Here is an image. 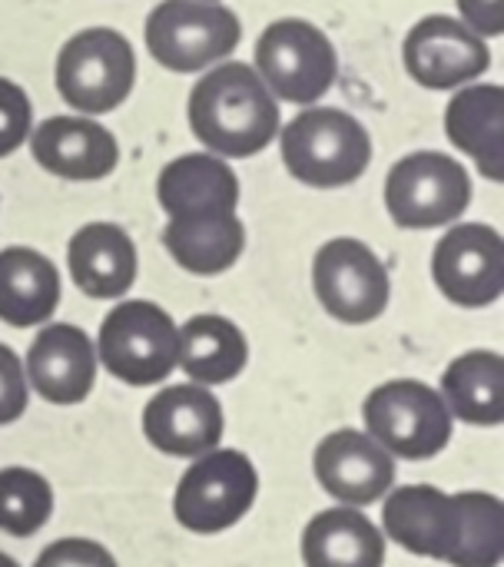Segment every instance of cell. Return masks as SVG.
Listing matches in <instances>:
<instances>
[{
    "label": "cell",
    "instance_id": "7402d4cb",
    "mask_svg": "<svg viewBox=\"0 0 504 567\" xmlns=\"http://www.w3.org/2000/svg\"><path fill=\"white\" fill-rule=\"evenodd\" d=\"M306 567H382L385 535L359 508L319 512L302 532Z\"/></svg>",
    "mask_w": 504,
    "mask_h": 567
},
{
    "label": "cell",
    "instance_id": "52a82bcc",
    "mask_svg": "<svg viewBox=\"0 0 504 567\" xmlns=\"http://www.w3.org/2000/svg\"><path fill=\"white\" fill-rule=\"evenodd\" d=\"M143 37L146 50L163 70L199 73L236 53L243 40V23L223 3L163 0L150 10Z\"/></svg>",
    "mask_w": 504,
    "mask_h": 567
},
{
    "label": "cell",
    "instance_id": "7c38bea8",
    "mask_svg": "<svg viewBox=\"0 0 504 567\" xmlns=\"http://www.w3.org/2000/svg\"><path fill=\"white\" fill-rule=\"evenodd\" d=\"M439 292L462 309H485L504 292V239L488 223H452L432 252Z\"/></svg>",
    "mask_w": 504,
    "mask_h": 567
},
{
    "label": "cell",
    "instance_id": "f546056e",
    "mask_svg": "<svg viewBox=\"0 0 504 567\" xmlns=\"http://www.w3.org/2000/svg\"><path fill=\"white\" fill-rule=\"evenodd\" d=\"M459 20L472 27L479 37H502L504 33V0H455Z\"/></svg>",
    "mask_w": 504,
    "mask_h": 567
},
{
    "label": "cell",
    "instance_id": "f1b7e54d",
    "mask_svg": "<svg viewBox=\"0 0 504 567\" xmlns=\"http://www.w3.org/2000/svg\"><path fill=\"white\" fill-rule=\"evenodd\" d=\"M33 567H120L116 558L86 538H60L53 545H47L37 558Z\"/></svg>",
    "mask_w": 504,
    "mask_h": 567
},
{
    "label": "cell",
    "instance_id": "30bf717a",
    "mask_svg": "<svg viewBox=\"0 0 504 567\" xmlns=\"http://www.w3.org/2000/svg\"><path fill=\"white\" fill-rule=\"evenodd\" d=\"M259 495L256 465L236 449H213L186 468L173 495L176 522L193 535H219L239 525Z\"/></svg>",
    "mask_w": 504,
    "mask_h": 567
},
{
    "label": "cell",
    "instance_id": "e0dca14e",
    "mask_svg": "<svg viewBox=\"0 0 504 567\" xmlns=\"http://www.w3.org/2000/svg\"><path fill=\"white\" fill-rule=\"evenodd\" d=\"M30 153L33 159L70 183H96L106 179L120 163L116 136L90 120V116H50L37 130H30Z\"/></svg>",
    "mask_w": 504,
    "mask_h": 567
},
{
    "label": "cell",
    "instance_id": "5b68a950",
    "mask_svg": "<svg viewBox=\"0 0 504 567\" xmlns=\"http://www.w3.org/2000/svg\"><path fill=\"white\" fill-rule=\"evenodd\" d=\"M96 359L126 385H160L179 365V326L146 299H126L100 326Z\"/></svg>",
    "mask_w": 504,
    "mask_h": 567
},
{
    "label": "cell",
    "instance_id": "277c9868",
    "mask_svg": "<svg viewBox=\"0 0 504 567\" xmlns=\"http://www.w3.org/2000/svg\"><path fill=\"white\" fill-rule=\"evenodd\" d=\"M53 83L80 116L113 113L136 86L133 43L113 27H86L60 47Z\"/></svg>",
    "mask_w": 504,
    "mask_h": 567
},
{
    "label": "cell",
    "instance_id": "4316f807",
    "mask_svg": "<svg viewBox=\"0 0 504 567\" xmlns=\"http://www.w3.org/2000/svg\"><path fill=\"white\" fill-rule=\"evenodd\" d=\"M33 130V106L23 86L0 76V159L17 153Z\"/></svg>",
    "mask_w": 504,
    "mask_h": 567
},
{
    "label": "cell",
    "instance_id": "2e32d148",
    "mask_svg": "<svg viewBox=\"0 0 504 567\" xmlns=\"http://www.w3.org/2000/svg\"><path fill=\"white\" fill-rule=\"evenodd\" d=\"M27 385L50 405H76L96 382V346L70 322H53L37 332L23 362Z\"/></svg>",
    "mask_w": 504,
    "mask_h": 567
},
{
    "label": "cell",
    "instance_id": "cb8c5ba5",
    "mask_svg": "<svg viewBox=\"0 0 504 567\" xmlns=\"http://www.w3.org/2000/svg\"><path fill=\"white\" fill-rule=\"evenodd\" d=\"M249 362L243 329L226 316H193L179 326V365L196 385H226Z\"/></svg>",
    "mask_w": 504,
    "mask_h": 567
},
{
    "label": "cell",
    "instance_id": "1f68e13d",
    "mask_svg": "<svg viewBox=\"0 0 504 567\" xmlns=\"http://www.w3.org/2000/svg\"><path fill=\"white\" fill-rule=\"evenodd\" d=\"M206 3H219V0H206Z\"/></svg>",
    "mask_w": 504,
    "mask_h": 567
},
{
    "label": "cell",
    "instance_id": "ffe728a7",
    "mask_svg": "<svg viewBox=\"0 0 504 567\" xmlns=\"http://www.w3.org/2000/svg\"><path fill=\"white\" fill-rule=\"evenodd\" d=\"M445 136L462 150L485 179H504V86L498 83H469L459 86L445 106Z\"/></svg>",
    "mask_w": 504,
    "mask_h": 567
},
{
    "label": "cell",
    "instance_id": "44dd1931",
    "mask_svg": "<svg viewBox=\"0 0 504 567\" xmlns=\"http://www.w3.org/2000/svg\"><path fill=\"white\" fill-rule=\"evenodd\" d=\"M60 306V272L56 266L30 249L7 246L0 249V322L13 329L43 326Z\"/></svg>",
    "mask_w": 504,
    "mask_h": 567
},
{
    "label": "cell",
    "instance_id": "ac0fdd59",
    "mask_svg": "<svg viewBox=\"0 0 504 567\" xmlns=\"http://www.w3.org/2000/svg\"><path fill=\"white\" fill-rule=\"evenodd\" d=\"M156 203L169 219L236 213L239 176L216 153H183L156 176Z\"/></svg>",
    "mask_w": 504,
    "mask_h": 567
},
{
    "label": "cell",
    "instance_id": "4fadbf2b",
    "mask_svg": "<svg viewBox=\"0 0 504 567\" xmlns=\"http://www.w3.org/2000/svg\"><path fill=\"white\" fill-rule=\"evenodd\" d=\"M402 60L409 76L425 90H459L475 83L492 66V50L485 37L465 27L459 17L432 13L422 17L405 43Z\"/></svg>",
    "mask_w": 504,
    "mask_h": 567
},
{
    "label": "cell",
    "instance_id": "9c48e42d",
    "mask_svg": "<svg viewBox=\"0 0 504 567\" xmlns=\"http://www.w3.org/2000/svg\"><path fill=\"white\" fill-rule=\"evenodd\" d=\"M472 206L469 169L439 150L402 156L385 176V209L399 229H439Z\"/></svg>",
    "mask_w": 504,
    "mask_h": 567
},
{
    "label": "cell",
    "instance_id": "9a60e30c",
    "mask_svg": "<svg viewBox=\"0 0 504 567\" xmlns=\"http://www.w3.org/2000/svg\"><path fill=\"white\" fill-rule=\"evenodd\" d=\"M316 482L322 492L339 498L349 508H366L385 498L395 485L392 455L356 429H339L316 445L312 455Z\"/></svg>",
    "mask_w": 504,
    "mask_h": 567
},
{
    "label": "cell",
    "instance_id": "d4e9b609",
    "mask_svg": "<svg viewBox=\"0 0 504 567\" xmlns=\"http://www.w3.org/2000/svg\"><path fill=\"white\" fill-rule=\"evenodd\" d=\"M452 412L469 425L495 429L504 422V359L492 349H475L459 355L445 375L439 392Z\"/></svg>",
    "mask_w": 504,
    "mask_h": 567
},
{
    "label": "cell",
    "instance_id": "484cf974",
    "mask_svg": "<svg viewBox=\"0 0 504 567\" xmlns=\"http://www.w3.org/2000/svg\"><path fill=\"white\" fill-rule=\"evenodd\" d=\"M53 515V488L40 472L3 468L0 472V532L10 538L37 535Z\"/></svg>",
    "mask_w": 504,
    "mask_h": 567
},
{
    "label": "cell",
    "instance_id": "d6986e66",
    "mask_svg": "<svg viewBox=\"0 0 504 567\" xmlns=\"http://www.w3.org/2000/svg\"><path fill=\"white\" fill-rule=\"evenodd\" d=\"M73 286L90 299H120L133 289L140 256L130 233L116 223H86L66 246Z\"/></svg>",
    "mask_w": 504,
    "mask_h": 567
},
{
    "label": "cell",
    "instance_id": "4dcf8cb0",
    "mask_svg": "<svg viewBox=\"0 0 504 567\" xmlns=\"http://www.w3.org/2000/svg\"><path fill=\"white\" fill-rule=\"evenodd\" d=\"M0 567H20V565H17V561H13L10 555H3V551H0Z\"/></svg>",
    "mask_w": 504,
    "mask_h": 567
},
{
    "label": "cell",
    "instance_id": "6da1fadb",
    "mask_svg": "<svg viewBox=\"0 0 504 567\" xmlns=\"http://www.w3.org/2000/svg\"><path fill=\"white\" fill-rule=\"evenodd\" d=\"M385 535L419 558L452 567H498L504 505L488 492L445 495L435 485H402L382 508Z\"/></svg>",
    "mask_w": 504,
    "mask_h": 567
},
{
    "label": "cell",
    "instance_id": "7a4b0ae2",
    "mask_svg": "<svg viewBox=\"0 0 504 567\" xmlns=\"http://www.w3.org/2000/svg\"><path fill=\"white\" fill-rule=\"evenodd\" d=\"M193 136L223 159H249L279 136V100L249 63L223 60L189 90Z\"/></svg>",
    "mask_w": 504,
    "mask_h": 567
},
{
    "label": "cell",
    "instance_id": "5bb4252c",
    "mask_svg": "<svg viewBox=\"0 0 504 567\" xmlns=\"http://www.w3.org/2000/svg\"><path fill=\"white\" fill-rule=\"evenodd\" d=\"M226 419L219 399L206 385H169L143 409L146 442L169 458H199L223 439Z\"/></svg>",
    "mask_w": 504,
    "mask_h": 567
},
{
    "label": "cell",
    "instance_id": "3957f363",
    "mask_svg": "<svg viewBox=\"0 0 504 567\" xmlns=\"http://www.w3.org/2000/svg\"><path fill=\"white\" fill-rule=\"evenodd\" d=\"M279 150L289 176L316 189L349 186L372 163L369 130L336 106H306L279 126Z\"/></svg>",
    "mask_w": 504,
    "mask_h": 567
},
{
    "label": "cell",
    "instance_id": "ba28073f",
    "mask_svg": "<svg viewBox=\"0 0 504 567\" xmlns=\"http://www.w3.org/2000/svg\"><path fill=\"white\" fill-rule=\"evenodd\" d=\"M362 419L366 435L405 462L435 458L452 442V412L445 399L419 379H395L372 389Z\"/></svg>",
    "mask_w": 504,
    "mask_h": 567
},
{
    "label": "cell",
    "instance_id": "8992f818",
    "mask_svg": "<svg viewBox=\"0 0 504 567\" xmlns=\"http://www.w3.org/2000/svg\"><path fill=\"white\" fill-rule=\"evenodd\" d=\"M253 70L276 100L312 106L332 90L339 76V53L312 20L282 17L259 33Z\"/></svg>",
    "mask_w": 504,
    "mask_h": 567
},
{
    "label": "cell",
    "instance_id": "603a6c76",
    "mask_svg": "<svg viewBox=\"0 0 504 567\" xmlns=\"http://www.w3.org/2000/svg\"><path fill=\"white\" fill-rule=\"evenodd\" d=\"M163 246L179 269L193 276H219L239 262L246 249V226L236 213L169 219Z\"/></svg>",
    "mask_w": 504,
    "mask_h": 567
},
{
    "label": "cell",
    "instance_id": "83f0119b",
    "mask_svg": "<svg viewBox=\"0 0 504 567\" xmlns=\"http://www.w3.org/2000/svg\"><path fill=\"white\" fill-rule=\"evenodd\" d=\"M30 402V385L23 375V362L20 355L0 342V425L17 422L27 412Z\"/></svg>",
    "mask_w": 504,
    "mask_h": 567
},
{
    "label": "cell",
    "instance_id": "8fae6325",
    "mask_svg": "<svg viewBox=\"0 0 504 567\" xmlns=\"http://www.w3.org/2000/svg\"><path fill=\"white\" fill-rule=\"evenodd\" d=\"M312 289L332 319L346 326H366L385 312L392 279L376 249H369L362 239L339 236L319 246L312 259Z\"/></svg>",
    "mask_w": 504,
    "mask_h": 567
}]
</instances>
